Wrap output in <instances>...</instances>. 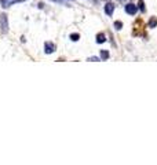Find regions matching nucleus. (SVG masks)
Instances as JSON below:
<instances>
[{
	"instance_id": "obj_3",
	"label": "nucleus",
	"mask_w": 157,
	"mask_h": 165,
	"mask_svg": "<svg viewBox=\"0 0 157 165\" xmlns=\"http://www.w3.org/2000/svg\"><path fill=\"white\" fill-rule=\"evenodd\" d=\"M44 51H46V54H53L55 51V44L51 43V41H47L46 46H44Z\"/></svg>"
},
{
	"instance_id": "obj_2",
	"label": "nucleus",
	"mask_w": 157,
	"mask_h": 165,
	"mask_svg": "<svg viewBox=\"0 0 157 165\" xmlns=\"http://www.w3.org/2000/svg\"><path fill=\"white\" fill-rule=\"evenodd\" d=\"M136 10H138V7H136L135 4H132L131 1H130V3H127V6H125V13H127V14L135 15L136 14Z\"/></svg>"
},
{
	"instance_id": "obj_7",
	"label": "nucleus",
	"mask_w": 157,
	"mask_h": 165,
	"mask_svg": "<svg viewBox=\"0 0 157 165\" xmlns=\"http://www.w3.org/2000/svg\"><path fill=\"white\" fill-rule=\"evenodd\" d=\"M156 25H157V19L156 18H152L149 21V26H150V28H154Z\"/></svg>"
},
{
	"instance_id": "obj_1",
	"label": "nucleus",
	"mask_w": 157,
	"mask_h": 165,
	"mask_svg": "<svg viewBox=\"0 0 157 165\" xmlns=\"http://www.w3.org/2000/svg\"><path fill=\"white\" fill-rule=\"evenodd\" d=\"M0 30H1V33L8 32V18L6 14L0 15Z\"/></svg>"
},
{
	"instance_id": "obj_5",
	"label": "nucleus",
	"mask_w": 157,
	"mask_h": 165,
	"mask_svg": "<svg viewBox=\"0 0 157 165\" xmlns=\"http://www.w3.org/2000/svg\"><path fill=\"white\" fill-rule=\"evenodd\" d=\"M105 41H106V36H105L104 33H99V35H96V43L102 44V43H105Z\"/></svg>"
},
{
	"instance_id": "obj_12",
	"label": "nucleus",
	"mask_w": 157,
	"mask_h": 165,
	"mask_svg": "<svg viewBox=\"0 0 157 165\" xmlns=\"http://www.w3.org/2000/svg\"><path fill=\"white\" fill-rule=\"evenodd\" d=\"M21 1H25V0H15V1H13L11 4H14V3H21Z\"/></svg>"
},
{
	"instance_id": "obj_8",
	"label": "nucleus",
	"mask_w": 157,
	"mask_h": 165,
	"mask_svg": "<svg viewBox=\"0 0 157 165\" xmlns=\"http://www.w3.org/2000/svg\"><path fill=\"white\" fill-rule=\"evenodd\" d=\"M114 28L117 29V30H118V29H121V28H123V22L116 21V22H114Z\"/></svg>"
},
{
	"instance_id": "obj_6",
	"label": "nucleus",
	"mask_w": 157,
	"mask_h": 165,
	"mask_svg": "<svg viewBox=\"0 0 157 165\" xmlns=\"http://www.w3.org/2000/svg\"><path fill=\"white\" fill-rule=\"evenodd\" d=\"M101 58H102V59H107V58H109V52L105 51V50H102L101 51Z\"/></svg>"
},
{
	"instance_id": "obj_4",
	"label": "nucleus",
	"mask_w": 157,
	"mask_h": 165,
	"mask_svg": "<svg viewBox=\"0 0 157 165\" xmlns=\"http://www.w3.org/2000/svg\"><path fill=\"white\" fill-rule=\"evenodd\" d=\"M114 11V6L112 3H106L105 4V13H106L107 15H112Z\"/></svg>"
},
{
	"instance_id": "obj_13",
	"label": "nucleus",
	"mask_w": 157,
	"mask_h": 165,
	"mask_svg": "<svg viewBox=\"0 0 157 165\" xmlns=\"http://www.w3.org/2000/svg\"><path fill=\"white\" fill-rule=\"evenodd\" d=\"M118 1H121V3H130L131 0H118Z\"/></svg>"
},
{
	"instance_id": "obj_9",
	"label": "nucleus",
	"mask_w": 157,
	"mask_h": 165,
	"mask_svg": "<svg viewBox=\"0 0 157 165\" xmlns=\"http://www.w3.org/2000/svg\"><path fill=\"white\" fill-rule=\"evenodd\" d=\"M78 37H80V36H78L77 33H75V35H70V40H72V41H77Z\"/></svg>"
},
{
	"instance_id": "obj_11",
	"label": "nucleus",
	"mask_w": 157,
	"mask_h": 165,
	"mask_svg": "<svg viewBox=\"0 0 157 165\" xmlns=\"http://www.w3.org/2000/svg\"><path fill=\"white\" fill-rule=\"evenodd\" d=\"M88 61L95 62V61H99V58H96V57H91V58H88Z\"/></svg>"
},
{
	"instance_id": "obj_10",
	"label": "nucleus",
	"mask_w": 157,
	"mask_h": 165,
	"mask_svg": "<svg viewBox=\"0 0 157 165\" xmlns=\"http://www.w3.org/2000/svg\"><path fill=\"white\" fill-rule=\"evenodd\" d=\"M138 7L141 8V11H145V4H143V1H139V3H138Z\"/></svg>"
}]
</instances>
